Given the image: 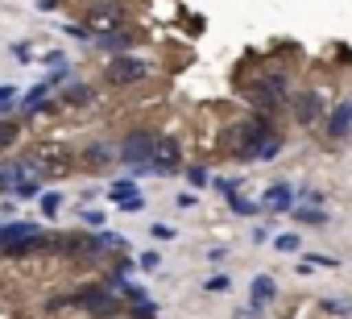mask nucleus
<instances>
[{"instance_id": "obj_1", "label": "nucleus", "mask_w": 352, "mask_h": 319, "mask_svg": "<svg viewBox=\"0 0 352 319\" xmlns=\"http://www.w3.org/2000/svg\"><path fill=\"white\" fill-rule=\"evenodd\" d=\"M245 100H249L253 112H261V116H278L282 104L290 100V75L278 71V67H265L261 75H253V79L245 83Z\"/></svg>"}, {"instance_id": "obj_2", "label": "nucleus", "mask_w": 352, "mask_h": 319, "mask_svg": "<svg viewBox=\"0 0 352 319\" xmlns=\"http://www.w3.org/2000/svg\"><path fill=\"white\" fill-rule=\"evenodd\" d=\"M58 307H79L83 315H91V319H116V315H124L129 307H124V298L108 286V282H96V286H83V290H75V294H67V298H50V311H58Z\"/></svg>"}, {"instance_id": "obj_3", "label": "nucleus", "mask_w": 352, "mask_h": 319, "mask_svg": "<svg viewBox=\"0 0 352 319\" xmlns=\"http://www.w3.org/2000/svg\"><path fill=\"white\" fill-rule=\"evenodd\" d=\"M42 249H46L42 224H30V220L0 224V253L5 257H30V253H42Z\"/></svg>"}, {"instance_id": "obj_4", "label": "nucleus", "mask_w": 352, "mask_h": 319, "mask_svg": "<svg viewBox=\"0 0 352 319\" xmlns=\"http://www.w3.org/2000/svg\"><path fill=\"white\" fill-rule=\"evenodd\" d=\"M179 166H183V145L174 141V137H157L153 157H149V162H141V166H133V179H137V175L170 179V175H179Z\"/></svg>"}, {"instance_id": "obj_5", "label": "nucleus", "mask_w": 352, "mask_h": 319, "mask_svg": "<svg viewBox=\"0 0 352 319\" xmlns=\"http://www.w3.org/2000/svg\"><path fill=\"white\" fill-rule=\"evenodd\" d=\"M153 75V63L149 58H141V54H116V58H108V83L112 87H137V83H145Z\"/></svg>"}, {"instance_id": "obj_6", "label": "nucleus", "mask_w": 352, "mask_h": 319, "mask_svg": "<svg viewBox=\"0 0 352 319\" xmlns=\"http://www.w3.org/2000/svg\"><path fill=\"white\" fill-rule=\"evenodd\" d=\"M153 145H157V133L153 129H133L116 145V162L133 170V166H141V162H149V157H153Z\"/></svg>"}, {"instance_id": "obj_7", "label": "nucleus", "mask_w": 352, "mask_h": 319, "mask_svg": "<svg viewBox=\"0 0 352 319\" xmlns=\"http://www.w3.org/2000/svg\"><path fill=\"white\" fill-rule=\"evenodd\" d=\"M129 21V9L120 5V0H100V5L83 9V25L91 34H104V30H120Z\"/></svg>"}, {"instance_id": "obj_8", "label": "nucleus", "mask_w": 352, "mask_h": 319, "mask_svg": "<svg viewBox=\"0 0 352 319\" xmlns=\"http://www.w3.org/2000/svg\"><path fill=\"white\" fill-rule=\"evenodd\" d=\"M290 116H294V124H302V129H311V124H319L327 112H323V96L315 91V87H302V91H290Z\"/></svg>"}, {"instance_id": "obj_9", "label": "nucleus", "mask_w": 352, "mask_h": 319, "mask_svg": "<svg viewBox=\"0 0 352 319\" xmlns=\"http://www.w3.org/2000/svg\"><path fill=\"white\" fill-rule=\"evenodd\" d=\"M294 204H298V191H294L290 183H270V187L261 191V212H265V216H286Z\"/></svg>"}, {"instance_id": "obj_10", "label": "nucleus", "mask_w": 352, "mask_h": 319, "mask_svg": "<svg viewBox=\"0 0 352 319\" xmlns=\"http://www.w3.org/2000/svg\"><path fill=\"white\" fill-rule=\"evenodd\" d=\"M133 46H137V34H129V30H104V34L91 38V50H100V54H108V58L129 54Z\"/></svg>"}, {"instance_id": "obj_11", "label": "nucleus", "mask_w": 352, "mask_h": 319, "mask_svg": "<svg viewBox=\"0 0 352 319\" xmlns=\"http://www.w3.org/2000/svg\"><path fill=\"white\" fill-rule=\"evenodd\" d=\"M323 133H327L331 141H344V137L352 133V100H340V104L327 108V116H323Z\"/></svg>"}, {"instance_id": "obj_12", "label": "nucleus", "mask_w": 352, "mask_h": 319, "mask_svg": "<svg viewBox=\"0 0 352 319\" xmlns=\"http://www.w3.org/2000/svg\"><path fill=\"white\" fill-rule=\"evenodd\" d=\"M30 175H38L34 162H9V166H0V195H13V199H17V187H21Z\"/></svg>"}, {"instance_id": "obj_13", "label": "nucleus", "mask_w": 352, "mask_h": 319, "mask_svg": "<svg viewBox=\"0 0 352 319\" xmlns=\"http://www.w3.org/2000/svg\"><path fill=\"white\" fill-rule=\"evenodd\" d=\"M58 104H63V108H87V104H96V87H91V83H83V79H75V83H67V87H63Z\"/></svg>"}, {"instance_id": "obj_14", "label": "nucleus", "mask_w": 352, "mask_h": 319, "mask_svg": "<svg viewBox=\"0 0 352 319\" xmlns=\"http://www.w3.org/2000/svg\"><path fill=\"white\" fill-rule=\"evenodd\" d=\"M50 91H54V83H50V79H42L38 87H30V91L21 96V104H17V112H21V116H34V112H42V104L50 100Z\"/></svg>"}, {"instance_id": "obj_15", "label": "nucleus", "mask_w": 352, "mask_h": 319, "mask_svg": "<svg viewBox=\"0 0 352 319\" xmlns=\"http://www.w3.org/2000/svg\"><path fill=\"white\" fill-rule=\"evenodd\" d=\"M290 216H294L298 224H307V228H323V224L331 220V216L323 212V204H302V199H298V204L290 208Z\"/></svg>"}, {"instance_id": "obj_16", "label": "nucleus", "mask_w": 352, "mask_h": 319, "mask_svg": "<svg viewBox=\"0 0 352 319\" xmlns=\"http://www.w3.org/2000/svg\"><path fill=\"white\" fill-rule=\"evenodd\" d=\"M274 298H278V282H274L270 274H253V282H249V302L270 307Z\"/></svg>"}, {"instance_id": "obj_17", "label": "nucleus", "mask_w": 352, "mask_h": 319, "mask_svg": "<svg viewBox=\"0 0 352 319\" xmlns=\"http://www.w3.org/2000/svg\"><path fill=\"white\" fill-rule=\"evenodd\" d=\"M83 162H87V166H108V162H116V145H112V141H87V145H83Z\"/></svg>"}, {"instance_id": "obj_18", "label": "nucleus", "mask_w": 352, "mask_h": 319, "mask_svg": "<svg viewBox=\"0 0 352 319\" xmlns=\"http://www.w3.org/2000/svg\"><path fill=\"white\" fill-rule=\"evenodd\" d=\"M336 265H340V257H331V253H302L294 274H302V278H307L311 270H336Z\"/></svg>"}, {"instance_id": "obj_19", "label": "nucleus", "mask_w": 352, "mask_h": 319, "mask_svg": "<svg viewBox=\"0 0 352 319\" xmlns=\"http://www.w3.org/2000/svg\"><path fill=\"white\" fill-rule=\"evenodd\" d=\"M228 212H232V216H249V220H257V216H265V212H261V199L253 204V199H245L241 191H236V195H228Z\"/></svg>"}, {"instance_id": "obj_20", "label": "nucleus", "mask_w": 352, "mask_h": 319, "mask_svg": "<svg viewBox=\"0 0 352 319\" xmlns=\"http://www.w3.org/2000/svg\"><path fill=\"white\" fill-rule=\"evenodd\" d=\"M315 307H319V315H327V319H348V315H352V298H319Z\"/></svg>"}, {"instance_id": "obj_21", "label": "nucleus", "mask_w": 352, "mask_h": 319, "mask_svg": "<svg viewBox=\"0 0 352 319\" xmlns=\"http://www.w3.org/2000/svg\"><path fill=\"white\" fill-rule=\"evenodd\" d=\"M124 195H137V179L133 175H124V179H112L108 183V199L116 204V199H124Z\"/></svg>"}, {"instance_id": "obj_22", "label": "nucleus", "mask_w": 352, "mask_h": 319, "mask_svg": "<svg viewBox=\"0 0 352 319\" xmlns=\"http://www.w3.org/2000/svg\"><path fill=\"white\" fill-rule=\"evenodd\" d=\"M13 141H21V124L13 116H0V149H9Z\"/></svg>"}, {"instance_id": "obj_23", "label": "nucleus", "mask_w": 352, "mask_h": 319, "mask_svg": "<svg viewBox=\"0 0 352 319\" xmlns=\"http://www.w3.org/2000/svg\"><path fill=\"white\" fill-rule=\"evenodd\" d=\"M38 204H42V216H46V220H54V216H58V208H63V195H58V191H46V195H38Z\"/></svg>"}, {"instance_id": "obj_24", "label": "nucleus", "mask_w": 352, "mask_h": 319, "mask_svg": "<svg viewBox=\"0 0 352 319\" xmlns=\"http://www.w3.org/2000/svg\"><path fill=\"white\" fill-rule=\"evenodd\" d=\"M116 212H124V216H137V212H145V195L137 191V195H124V199H116Z\"/></svg>"}, {"instance_id": "obj_25", "label": "nucleus", "mask_w": 352, "mask_h": 319, "mask_svg": "<svg viewBox=\"0 0 352 319\" xmlns=\"http://www.w3.org/2000/svg\"><path fill=\"white\" fill-rule=\"evenodd\" d=\"M270 245H274L278 253H298V245H302V241H298V232H278Z\"/></svg>"}, {"instance_id": "obj_26", "label": "nucleus", "mask_w": 352, "mask_h": 319, "mask_svg": "<svg viewBox=\"0 0 352 319\" xmlns=\"http://www.w3.org/2000/svg\"><path fill=\"white\" fill-rule=\"evenodd\" d=\"M187 183H191L195 191H204V187H212V175H208V166H187Z\"/></svg>"}, {"instance_id": "obj_27", "label": "nucleus", "mask_w": 352, "mask_h": 319, "mask_svg": "<svg viewBox=\"0 0 352 319\" xmlns=\"http://www.w3.org/2000/svg\"><path fill=\"white\" fill-rule=\"evenodd\" d=\"M129 315L133 319H157V302L145 298V302H129Z\"/></svg>"}, {"instance_id": "obj_28", "label": "nucleus", "mask_w": 352, "mask_h": 319, "mask_svg": "<svg viewBox=\"0 0 352 319\" xmlns=\"http://www.w3.org/2000/svg\"><path fill=\"white\" fill-rule=\"evenodd\" d=\"M157 265H162V253H157V249H145V253L137 257V270H141V274H153Z\"/></svg>"}, {"instance_id": "obj_29", "label": "nucleus", "mask_w": 352, "mask_h": 319, "mask_svg": "<svg viewBox=\"0 0 352 319\" xmlns=\"http://www.w3.org/2000/svg\"><path fill=\"white\" fill-rule=\"evenodd\" d=\"M5 112H17V87H0V116H5Z\"/></svg>"}, {"instance_id": "obj_30", "label": "nucleus", "mask_w": 352, "mask_h": 319, "mask_svg": "<svg viewBox=\"0 0 352 319\" xmlns=\"http://www.w3.org/2000/svg\"><path fill=\"white\" fill-rule=\"evenodd\" d=\"M212 187H216V195H224V199H228V195H236V191H241V179H212Z\"/></svg>"}, {"instance_id": "obj_31", "label": "nucleus", "mask_w": 352, "mask_h": 319, "mask_svg": "<svg viewBox=\"0 0 352 319\" xmlns=\"http://www.w3.org/2000/svg\"><path fill=\"white\" fill-rule=\"evenodd\" d=\"M79 220H83V228H104V212H96V208H87V204H83Z\"/></svg>"}, {"instance_id": "obj_32", "label": "nucleus", "mask_w": 352, "mask_h": 319, "mask_svg": "<svg viewBox=\"0 0 352 319\" xmlns=\"http://www.w3.org/2000/svg\"><path fill=\"white\" fill-rule=\"evenodd\" d=\"M9 54H13L17 63H34V46H30V42H13V46H9Z\"/></svg>"}, {"instance_id": "obj_33", "label": "nucleus", "mask_w": 352, "mask_h": 319, "mask_svg": "<svg viewBox=\"0 0 352 319\" xmlns=\"http://www.w3.org/2000/svg\"><path fill=\"white\" fill-rule=\"evenodd\" d=\"M204 286H208V290H212V294H224V290H228V286H232V278H228V274H212V278H208V282H204Z\"/></svg>"}, {"instance_id": "obj_34", "label": "nucleus", "mask_w": 352, "mask_h": 319, "mask_svg": "<svg viewBox=\"0 0 352 319\" xmlns=\"http://www.w3.org/2000/svg\"><path fill=\"white\" fill-rule=\"evenodd\" d=\"M42 63L54 71V67H67V54H63V50H46V54H42Z\"/></svg>"}, {"instance_id": "obj_35", "label": "nucleus", "mask_w": 352, "mask_h": 319, "mask_svg": "<svg viewBox=\"0 0 352 319\" xmlns=\"http://www.w3.org/2000/svg\"><path fill=\"white\" fill-rule=\"evenodd\" d=\"M112 274H120V278H129V274H137V261H129V257H116V265H112Z\"/></svg>"}, {"instance_id": "obj_36", "label": "nucleus", "mask_w": 352, "mask_h": 319, "mask_svg": "<svg viewBox=\"0 0 352 319\" xmlns=\"http://www.w3.org/2000/svg\"><path fill=\"white\" fill-rule=\"evenodd\" d=\"M174 204H179V208H183V212H187V208H195V204H199V195H195V191H183V195H179V199H174Z\"/></svg>"}, {"instance_id": "obj_37", "label": "nucleus", "mask_w": 352, "mask_h": 319, "mask_svg": "<svg viewBox=\"0 0 352 319\" xmlns=\"http://www.w3.org/2000/svg\"><path fill=\"white\" fill-rule=\"evenodd\" d=\"M149 236H157V241H170V236H174V228H170V224H153V228H149Z\"/></svg>"}, {"instance_id": "obj_38", "label": "nucleus", "mask_w": 352, "mask_h": 319, "mask_svg": "<svg viewBox=\"0 0 352 319\" xmlns=\"http://www.w3.org/2000/svg\"><path fill=\"white\" fill-rule=\"evenodd\" d=\"M265 241H270V232H265V224H257L253 228V245H265Z\"/></svg>"}, {"instance_id": "obj_39", "label": "nucleus", "mask_w": 352, "mask_h": 319, "mask_svg": "<svg viewBox=\"0 0 352 319\" xmlns=\"http://www.w3.org/2000/svg\"><path fill=\"white\" fill-rule=\"evenodd\" d=\"M228 257V249L224 245H216V249H208V261H224Z\"/></svg>"}, {"instance_id": "obj_40", "label": "nucleus", "mask_w": 352, "mask_h": 319, "mask_svg": "<svg viewBox=\"0 0 352 319\" xmlns=\"http://www.w3.org/2000/svg\"><path fill=\"white\" fill-rule=\"evenodd\" d=\"M58 9V0H38V13H54Z\"/></svg>"}]
</instances>
